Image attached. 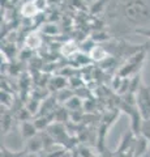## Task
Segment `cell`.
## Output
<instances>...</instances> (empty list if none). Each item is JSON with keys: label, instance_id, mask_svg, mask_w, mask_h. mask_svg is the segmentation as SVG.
Listing matches in <instances>:
<instances>
[{"label": "cell", "instance_id": "obj_1", "mask_svg": "<svg viewBox=\"0 0 150 157\" xmlns=\"http://www.w3.org/2000/svg\"><path fill=\"white\" fill-rule=\"evenodd\" d=\"M124 16L134 25H145L150 20V6L142 0H129L124 4Z\"/></svg>", "mask_w": 150, "mask_h": 157}, {"label": "cell", "instance_id": "obj_2", "mask_svg": "<svg viewBox=\"0 0 150 157\" xmlns=\"http://www.w3.org/2000/svg\"><path fill=\"white\" fill-rule=\"evenodd\" d=\"M136 105L142 119H150V86H140L136 94Z\"/></svg>", "mask_w": 150, "mask_h": 157}, {"label": "cell", "instance_id": "obj_3", "mask_svg": "<svg viewBox=\"0 0 150 157\" xmlns=\"http://www.w3.org/2000/svg\"><path fill=\"white\" fill-rule=\"evenodd\" d=\"M47 134L54 139L55 143L64 144V141L67 143L69 139L68 134H67L65 126L63 123H60V122H52V123L47 127Z\"/></svg>", "mask_w": 150, "mask_h": 157}, {"label": "cell", "instance_id": "obj_4", "mask_svg": "<svg viewBox=\"0 0 150 157\" xmlns=\"http://www.w3.org/2000/svg\"><path fill=\"white\" fill-rule=\"evenodd\" d=\"M149 147H150V141L146 139V137H144L142 135L137 136L136 140H134V144H133L134 156H136V157L137 156L141 157L142 155H145L149 151Z\"/></svg>", "mask_w": 150, "mask_h": 157}, {"label": "cell", "instance_id": "obj_5", "mask_svg": "<svg viewBox=\"0 0 150 157\" xmlns=\"http://www.w3.org/2000/svg\"><path fill=\"white\" fill-rule=\"evenodd\" d=\"M42 46V37L38 32H30L25 38V47L27 50H37Z\"/></svg>", "mask_w": 150, "mask_h": 157}, {"label": "cell", "instance_id": "obj_6", "mask_svg": "<svg viewBox=\"0 0 150 157\" xmlns=\"http://www.w3.org/2000/svg\"><path fill=\"white\" fill-rule=\"evenodd\" d=\"M89 56H90L91 60L97 62V63H102V62L107 60V59L110 58L107 50L101 45H95L93 48H91V51L89 52Z\"/></svg>", "mask_w": 150, "mask_h": 157}, {"label": "cell", "instance_id": "obj_7", "mask_svg": "<svg viewBox=\"0 0 150 157\" xmlns=\"http://www.w3.org/2000/svg\"><path fill=\"white\" fill-rule=\"evenodd\" d=\"M20 130H21V136L22 139L29 140L31 137H34L37 135V126L34 124V122H29V121H24L21 126H20Z\"/></svg>", "mask_w": 150, "mask_h": 157}, {"label": "cell", "instance_id": "obj_8", "mask_svg": "<svg viewBox=\"0 0 150 157\" xmlns=\"http://www.w3.org/2000/svg\"><path fill=\"white\" fill-rule=\"evenodd\" d=\"M79 50H80V46L77 45L73 39H69V41H67V42H64L61 45L60 54L63 56H65V58H72V56H75L76 54L79 52Z\"/></svg>", "mask_w": 150, "mask_h": 157}, {"label": "cell", "instance_id": "obj_9", "mask_svg": "<svg viewBox=\"0 0 150 157\" xmlns=\"http://www.w3.org/2000/svg\"><path fill=\"white\" fill-rule=\"evenodd\" d=\"M38 13H41V12H39V9L37 8L34 0H29V2H25V3L22 4V7H21V14H22L24 17L33 18V17H35Z\"/></svg>", "mask_w": 150, "mask_h": 157}, {"label": "cell", "instance_id": "obj_10", "mask_svg": "<svg viewBox=\"0 0 150 157\" xmlns=\"http://www.w3.org/2000/svg\"><path fill=\"white\" fill-rule=\"evenodd\" d=\"M43 147H45V143H43L42 136L35 135L34 137H31V139H29L26 141V151L31 152V153H34V152H39Z\"/></svg>", "mask_w": 150, "mask_h": 157}, {"label": "cell", "instance_id": "obj_11", "mask_svg": "<svg viewBox=\"0 0 150 157\" xmlns=\"http://www.w3.org/2000/svg\"><path fill=\"white\" fill-rule=\"evenodd\" d=\"M84 106V104H82V98L79 97V96H73V97H71L68 101L64 104V107L68 111H80L81 110V107Z\"/></svg>", "mask_w": 150, "mask_h": 157}, {"label": "cell", "instance_id": "obj_12", "mask_svg": "<svg viewBox=\"0 0 150 157\" xmlns=\"http://www.w3.org/2000/svg\"><path fill=\"white\" fill-rule=\"evenodd\" d=\"M41 32L46 36H55V34H59V26L54 22H47V24H43L41 26Z\"/></svg>", "mask_w": 150, "mask_h": 157}, {"label": "cell", "instance_id": "obj_13", "mask_svg": "<svg viewBox=\"0 0 150 157\" xmlns=\"http://www.w3.org/2000/svg\"><path fill=\"white\" fill-rule=\"evenodd\" d=\"M75 96V93L72 92V90H69V89H60V90H57V94H56V100H57V102H60V104H63L64 105L67 101L69 100L71 97H73Z\"/></svg>", "mask_w": 150, "mask_h": 157}, {"label": "cell", "instance_id": "obj_14", "mask_svg": "<svg viewBox=\"0 0 150 157\" xmlns=\"http://www.w3.org/2000/svg\"><path fill=\"white\" fill-rule=\"evenodd\" d=\"M140 131H141V135L150 141V119H142Z\"/></svg>", "mask_w": 150, "mask_h": 157}, {"label": "cell", "instance_id": "obj_15", "mask_svg": "<svg viewBox=\"0 0 150 157\" xmlns=\"http://www.w3.org/2000/svg\"><path fill=\"white\" fill-rule=\"evenodd\" d=\"M11 124H12V118L8 114H5L3 117V121H2V130L4 131V134H7L8 130L11 128Z\"/></svg>", "mask_w": 150, "mask_h": 157}, {"label": "cell", "instance_id": "obj_16", "mask_svg": "<svg viewBox=\"0 0 150 157\" xmlns=\"http://www.w3.org/2000/svg\"><path fill=\"white\" fill-rule=\"evenodd\" d=\"M2 104L5 106H11L12 105V96L7 93L5 90L2 92Z\"/></svg>", "mask_w": 150, "mask_h": 157}, {"label": "cell", "instance_id": "obj_17", "mask_svg": "<svg viewBox=\"0 0 150 157\" xmlns=\"http://www.w3.org/2000/svg\"><path fill=\"white\" fill-rule=\"evenodd\" d=\"M37 8L39 9V12H43L47 8V0H34Z\"/></svg>", "mask_w": 150, "mask_h": 157}]
</instances>
